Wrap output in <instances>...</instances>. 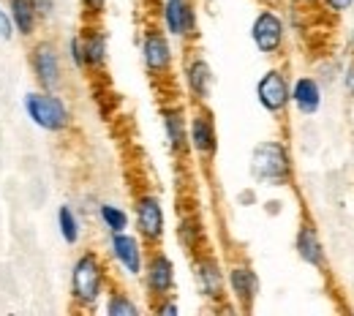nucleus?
I'll use <instances>...</instances> for the list:
<instances>
[{
    "label": "nucleus",
    "mask_w": 354,
    "mask_h": 316,
    "mask_svg": "<svg viewBox=\"0 0 354 316\" xmlns=\"http://www.w3.org/2000/svg\"><path fill=\"white\" fill-rule=\"evenodd\" d=\"M289 91H292V80H289L283 66H270L257 80V101L270 118L281 120L289 112V106H292Z\"/></svg>",
    "instance_id": "nucleus-15"
},
{
    "label": "nucleus",
    "mask_w": 354,
    "mask_h": 316,
    "mask_svg": "<svg viewBox=\"0 0 354 316\" xmlns=\"http://www.w3.org/2000/svg\"><path fill=\"white\" fill-rule=\"evenodd\" d=\"M259 6H283L286 0H257Z\"/></svg>",
    "instance_id": "nucleus-34"
},
{
    "label": "nucleus",
    "mask_w": 354,
    "mask_h": 316,
    "mask_svg": "<svg viewBox=\"0 0 354 316\" xmlns=\"http://www.w3.org/2000/svg\"><path fill=\"white\" fill-rule=\"evenodd\" d=\"M319 6H322L327 14H333V17H344L346 11L354 8V0H319Z\"/></svg>",
    "instance_id": "nucleus-29"
},
{
    "label": "nucleus",
    "mask_w": 354,
    "mask_h": 316,
    "mask_svg": "<svg viewBox=\"0 0 354 316\" xmlns=\"http://www.w3.org/2000/svg\"><path fill=\"white\" fill-rule=\"evenodd\" d=\"M28 68L33 74L36 88L63 91L68 88V63L63 55V44L55 36H36L28 46Z\"/></svg>",
    "instance_id": "nucleus-4"
},
{
    "label": "nucleus",
    "mask_w": 354,
    "mask_h": 316,
    "mask_svg": "<svg viewBox=\"0 0 354 316\" xmlns=\"http://www.w3.org/2000/svg\"><path fill=\"white\" fill-rule=\"evenodd\" d=\"M139 57H142V68L150 82L156 85L169 82L177 66L175 39L158 22H147L139 33Z\"/></svg>",
    "instance_id": "nucleus-5"
},
{
    "label": "nucleus",
    "mask_w": 354,
    "mask_h": 316,
    "mask_svg": "<svg viewBox=\"0 0 354 316\" xmlns=\"http://www.w3.org/2000/svg\"><path fill=\"white\" fill-rule=\"evenodd\" d=\"M17 39L14 33V25H11V17H8V8H6V0H0V41L11 44Z\"/></svg>",
    "instance_id": "nucleus-28"
},
{
    "label": "nucleus",
    "mask_w": 354,
    "mask_h": 316,
    "mask_svg": "<svg viewBox=\"0 0 354 316\" xmlns=\"http://www.w3.org/2000/svg\"><path fill=\"white\" fill-rule=\"evenodd\" d=\"M145 254H147V245L139 240V234L131 229H123V232H112L106 234V262L120 270L123 278H136L142 275V265H145Z\"/></svg>",
    "instance_id": "nucleus-12"
},
{
    "label": "nucleus",
    "mask_w": 354,
    "mask_h": 316,
    "mask_svg": "<svg viewBox=\"0 0 354 316\" xmlns=\"http://www.w3.org/2000/svg\"><path fill=\"white\" fill-rule=\"evenodd\" d=\"M289 3H295V6H303V8H316V6H319V0H289Z\"/></svg>",
    "instance_id": "nucleus-33"
},
{
    "label": "nucleus",
    "mask_w": 354,
    "mask_h": 316,
    "mask_svg": "<svg viewBox=\"0 0 354 316\" xmlns=\"http://www.w3.org/2000/svg\"><path fill=\"white\" fill-rule=\"evenodd\" d=\"M259 292H262V281L251 262L234 259L226 265V295H229L234 311L251 314L259 300Z\"/></svg>",
    "instance_id": "nucleus-14"
},
{
    "label": "nucleus",
    "mask_w": 354,
    "mask_h": 316,
    "mask_svg": "<svg viewBox=\"0 0 354 316\" xmlns=\"http://www.w3.org/2000/svg\"><path fill=\"white\" fill-rule=\"evenodd\" d=\"M55 226H57V234L60 240L68 245V248H77L85 237V224H82V213L74 207V205H60L55 210Z\"/></svg>",
    "instance_id": "nucleus-22"
},
{
    "label": "nucleus",
    "mask_w": 354,
    "mask_h": 316,
    "mask_svg": "<svg viewBox=\"0 0 354 316\" xmlns=\"http://www.w3.org/2000/svg\"><path fill=\"white\" fill-rule=\"evenodd\" d=\"M139 284H142V292H145L147 303L150 300H158V297H167V295H175L177 268H175V259L164 251V245L147 248Z\"/></svg>",
    "instance_id": "nucleus-9"
},
{
    "label": "nucleus",
    "mask_w": 354,
    "mask_h": 316,
    "mask_svg": "<svg viewBox=\"0 0 354 316\" xmlns=\"http://www.w3.org/2000/svg\"><path fill=\"white\" fill-rule=\"evenodd\" d=\"M341 82H344V91H346V95H352V98H354V60L346 66V68H344Z\"/></svg>",
    "instance_id": "nucleus-31"
},
{
    "label": "nucleus",
    "mask_w": 354,
    "mask_h": 316,
    "mask_svg": "<svg viewBox=\"0 0 354 316\" xmlns=\"http://www.w3.org/2000/svg\"><path fill=\"white\" fill-rule=\"evenodd\" d=\"M150 314L156 316H177L180 314V303L175 300V295H167V297H158V300H150L147 303Z\"/></svg>",
    "instance_id": "nucleus-27"
},
{
    "label": "nucleus",
    "mask_w": 354,
    "mask_h": 316,
    "mask_svg": "<svg viewBox=\"0 0 354 316\" xmlns=\"http://www.w3.org/2000/svg\"><path fill=\"white\" fill-rule=\"evenodd\" d=\"M175 234H177L180 248H183L188 257H194V254H199L202 248H207V226H205L202 216H199L196 210L180 213Z\"/></svg>",
    "instance_id": "nucleus-20"
},
{
    "label": "nucleus",
    "mask_w": 354,
    "mask_h": 316,
    "mask_svg": "<svg viewBox=\"0 0 354 316\" xmlns=\"http://www.w3.org/2000/svg\"><path fill=\"white\" fill-rule=\"evenodd\" d=\"M131 226L147 248L164 245V237H167V210H164V199H161L158 191L139 188L133 194Z\"/></svg>",
    "instance_id": "nucleus-7"
},
{
    "label": "nucleus",
    "mask_w": 354,
    "mask_h": 316,
    "mask_svg": "<svg viewBox=\"0 0 354 316\" xmlns=\"http://www.w3.org/2000/svg\"><path fill=\"white\" fill-rule=\"evenodd\" d=\"M248 175L265 188H289L295 183V158L283 139H265L251 150Z\"/></svg>",
    "instance_id": "nucleus-3"
},
{
    "label": "nucleus",
    "mask_w": 354,
    "mask_h": 316,
    "mask_svg": "<svg viewBox=\"0 0 354 316\" xmlns=\"http://www.w3.org/2000/svg\"><path fill=\"white\" fill-rule=\"evenodd\" d=\"M180 82H183V91L188 95L191 106L210 101L213 88H216V71H213L210 60L205 57V52H199V49L185 52V57L180 63Z\"/></svg>",
    "instance_id": "nucleus-13"
},
{
    "label": "nucleus",
    "mask_w": 354,
    "mask_h": 316,
    "mask_svg": "<svg viewBox=\"0 0 354 316\" xmlns=\"http://www.w3.org/2000/svg\"><path fill=\"white\" fill-rule=\"evenodd\" d=\"M33 6H36V11H39L41 22L46 25L49 19L57 17V6H60V0H33Z\"/></svg>",
    "instance_id": "nucleus-30"
},
{
    "label": "nucleus",
    "mask_w": 354,
    "mask_h": 316,
    "mask_svg": "<svg viewBox=\"0 0 354 316\" xmlns=\"http://www.w3.org/2000/svg\"><path fill=\"white\" fill-rule=\"evenodd\" d=\"M289 101L295 106L297 115L303 118H313L319 115L322 104H324V91H322V82L313 77V74H300L292 80V91H289Z\"/></svg>",
    "instance_id": "nucleus-19"
},
{
    "label": "nucleus",
    "mask_w": 354,
    "mask_h": 316,
    "mask_svg": "<svg viewBox=\"0 0 354 316\" xmlns=\"http://www.w3.org/2000/svg\"><path fill=\"white\" fill-rule=\"evenodd\" d=\"M6 8H8V17H11V25H14L17 39L33 41L41 33L44 22H41L33 0H6Z\"/></svg>",
    "instance_id": "nucleus-21"
},
{
    "label": "nucleus",
    "mask_w": 354,
    "mask_h": 316,
    "mask_svg": "<svg viewBox=\"0 0 354 316\" xmlns=\"http://www.w3.org/2000/svg\"><path fill=\"white\" fill-rule=\"evenodd\" d=\"M188 142H191V156L202 167H210L216 161L218 126H216V115L207 104H196L188 109Z\"/></svg>",
    "instance_id": "nucleus-10"
},
{
    "label": "nucleus",
    "mask_w": 354,
    "mask_h": 316,
    "mask_svg": "<svg viewBox=\"0 0 354 316\" xmlns=\"http://www.w3.org/2000/svg\"><path fill=\"white\" fill-rule=\"evenodd\" d=\"M25 118L44 134L63 136L74 129V109L63 91H44L33 88L22 95Z\"/></svg>",
    "instance_id": "nucleus-2"
},
{
    "label": "nucleus",
    "mask_w": 354,
    "mask_h": 316,
    "mask_svg": "<svg viewBox=\"0 0 354 316\" xmlns=\"http://www.w3.org/2000/svg\"><path fill=\"white\" fill-rule=\"evenodd\" d=\"M63 55H66L68 68H74V71L85 74V55H82V36H80V30H74V33L66 39V44H63Z\"/></svg>",
    "instance_id": "nucleus-25"
},
{
    "label": "nucleus",
    "mask_w": 354,
    "mask_h": 316,
    "mask_svg": "<svg viewBox=\"0 0 354 316\" xmlns=\"http://www.w3.org/2000/svg\"><path fill=\"white\" fill-rule=\"evenodd\" d=\"M80 8L85 22H101V17L109 8V0H80Z\"/></svg>",
    "instance_id": "nucleus-26"
},
{
    "label": "nucleus",
    "mask_w": 354,
    "mask_h": 316,
    "mask_svg": "<svg viewBox=\"0 0 354 316\" xmlns=\"http://www.w3.org/2000/svg\"><path fill=\"white\" fill-rule=\"evenodd\" d=\"M295 254L303 265H308L313 270L324 272L327 270V251H324V243H322V234L316 224L310 221L308 216L300 219L297 232H295Z\"/></svg>",
    "instance_id": "nucleus-18"
},
{
    "label": "nucleus",
    "mask_w": 354,
    "mask_h": 316,
    "mask_svg": "<svg viewBox=\"0 0 354 316\" xmlns=\"http://www.w3.org/2000/svg\"><path fill=\"white\" fill-rule=\"evenodd\" d=\"M251 44L262 57H281L289 44V25L278 6H259L257 17L251 19Z\"/></svg>",
    "instance_id": "nucleus-8"
},
{
    "label": "nucleus",
    "mask_w": 354,
    "mask_h": 316,
    "mask_svg": "<svg viewBox=\"0 0 354 316\" xmlns=\"http://www.w3.org/2000/svg\"><path fill=\"white\" fill-rule=\"evenodd\" d=\"M101 311L106 316H139L142 314V303L133 297L131 292L120 284H109L104 300H101Z\"/></svg>",
    "instance_id": "nucleus-23"
},
{
    "label": "nucleus",
    "mask_w": 354,
    "mask_h": 316,
    "mask_svg": "<svg viewBox=\"0 0 354 316\" xmlns=\"http://www.w3.org/2000/svg\"><path fill=\"white\" fill-rule=\"evenodd\" d=\"M161 115V131L167 139V147L177 161H188L191 158V142H188V106L177 98H169L161 104L158 109Z\"/></svg>",
    "instance_id": "nucleus-16"
},
{
    "label": "nucleus",
    "mask_w": 354,
    "mask_h": 316,
    "mask_svg": "<svg viewBox=\"0 0 354 316\" xmlns=\"http://www.w3.org/2000/svg\"><path fill=\"white\" fill-rule=\"evenodd\" d=\"M112 284L109 262L101 251L85 248L74 257L71 270H68V300L74 311L93 314L101 308V300Z\"/></svg>",
    "instance_id": "nucleus-1"
},
{
    "label": "nucleus",
    "mask_w": 354,
    "mask_h": 316,
    "mask_svg": "<svg viewBox=\"0 0 354 316\" xmlns=\"http://www.w3.org/2000/svg\"><path fill=\"white\" fill-rule=\"evenodd\" d=\"M349 46H352V60H354V33H352V41H349Z\"/></svg>",
    "instance_id": "nucleus-35"
},
{
    "label": "nucleus",
    "mask_w": 354,
    "mask_h": 316,
    "mask_svg": "<svg viewBox=\"0 0 354 316\" xmlns=\"http://www.w3.org/2000/svg\"><path fill=\"white\" fill-rule=\"evenodd\" d=\"M191 275H194V286L199 292L202 300H207L216 311H234V306H229V295H226V265L221 257L210 248H202L199 254L191 257Z\"/></svg>",
    "instance_id": "nucleus-6"
},
{
    "label": "nucleus",
    "mask_w": 354,
    "mask_h": 316,
    "mask_svg": "<svg viewBox=\"0 0 354 316\" xmlns=\"http://www.w3.org/2000/svg\"><path fill=\"white\" fill-rule=\"evenodd\" d=\"M158 25L180 44H194L199 39V6L196 0H161Z\"/></svg>",
    "instance_id": "nucleus-11"
},
{
    "label": "nucleus",
    "mask_w": 354,
    "mask_h": 316,
    "mask_svg": "<svg viewBox=\"0 0 354 316\" xmlns=\"http://www.w3.org/2000/svg\"><path fill=\"white\" fill-rule=\"evenodd\" d=\"M82 55H85V74L98 77L109 66V33L101 22H85L80 28Z\"/></svg>",
    "instance_id": "nucleus-17"
},
{
    "label": "nucleus",
    "mask_w": 354,
    "mask_h": 316,
    "mask_svg": "<svg viewBox=\"0 0 354 316\" xmlns=\"http://www.w3.org/2000/svg\"><path fill=\"white\" fill-rule=\"evenodd\" d=\"M237 202H240V205H245V207H251V205H257V202H259V196H257V191H254V188H245V191H240Z\"/></svg>",
    "instance_id": "nucleus-32"
},
{
    "label": "nucleus",
    "mask_w": 354,
    "mask_h": 316,
    "mask_svg": "<svg viewBox=\"0 0 354 316\" xmlns=\"http://www.w3.org/2000/svg\"><path fill=\"white\" fill-rule=\"evenodd\" d=\"M95 219H98V224L106 234L131 229V213L118 202H98L95 205Z\"/></svg>",
    "instance_id": "nucleus-24"
}]
</instances>
